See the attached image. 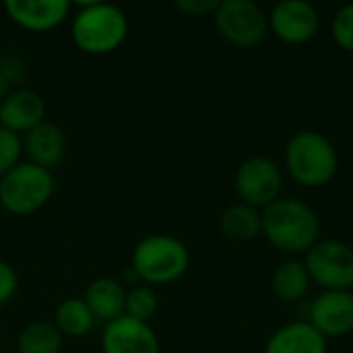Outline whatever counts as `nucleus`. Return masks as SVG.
Listing matches in <instances>:
<instances>
[{
  "label": "nucleus",
  "mask_w": 353,
  "mask_h": 353,
  "mask_svg": "<svg viewBox=\"0 0 353 353\" xmlns=\"http://www.w3.org/2000/svg\"><path fill=\"white\" fill-rule=\"evenodd\" d=\"M19 290V275L6 261L0 259V306L10 302Z\"/></svg>",
  "instance_id": "24"
},
{
  "label": "nucleus",
  "mask_w": 353,
  "mask_h": 353,
  "mask_svg": "<svg viewBox=\"0 0 353 353\" xmlns=\"http://www.w3.org/2000/svg\"><path fill=\"white\" fill-rule=\"evenodd\" d=\"M83 300L89 306L91 314L95 316V321H101L108 325L124 316L126 290L114 277H97L87 285Z\"/></svg>",
  "instance_id": "16"
},
{
  "label": "nucleus",
  "mask_w": 353,
  "mask_h": 353,
  "mask_svg": "<svg viewBox=\"0 0 353 353\" xmlns=\"http://www.w3.org/2000/svg\"><path fill=\"white\" fill-rule=\"evenodd\" d=\"M54 194V176L31 161L17 163L0 178V207L10 215H33Z\"/></svg>",
  "instance_id": "5"
},
{
  "label": "nucleus",
  "mask_w": 353,
  "mask_h": 353,
  "mask_svg": "<svg viewBox=\"0 0 353 353\" xmlns=\"http://www.w3.org/2000/svg\"><path fill=\"white\" fill-rule=\"evenodd\" d=\"M325 339L353 333V292H323L312 300L310 321Z\"/></svg>",
  "instance_id": "10"
},
{
  "label": "nucleus",
  "mask_w": 353,
  "mask_h": 353,
  "mask_svg": "<svg viewBox=\"0 0 353 353\" xmlns=\"http://www.w3.org/2000/svg\"><path fill=\"white\" fill-rule=\"evenodd\" d=\"M321 234V219L316 211L292 196H279L263 209V236L281 252H308Z\"/></svg>",
  "instance_id": "2"
},
{
  "label": "nucleus",
  "mask_w": 353,
  "mask_h": 353,
  "mask_svg": "<svg viewBox=\"0 0 353 353\" xmlns=\"http://www.w3.org/2000/svg\"><path fill=\"white\" fill-rule=\"evenodd\" d=\"M8 85H10V77L8 74H4L2 70H0V103L6 99V95L10 93L8 91Z\"/></svg>",
  "instance_id": "26"
},
{
  "label": "nucleus",
  "mask_w": 353,
  "mask_h": 353,
  "mask_svg": "<svg viewBox=\"0 0 353 353\" xmlns=\"http://www.w3.org/2000/svg\"><path fill=\"white\" fill-rule=\"evenodd\" d=\"M213 19L219 35L236 48H254L269 33V17L252 0H223Z\"/></svg>",
  "instance_id": "6"
},
{
  "label": "nucleus",
  "mask_w": 353,
  "mask_h": 353,
  "mask_svg": "<svg viewBox=\"0 0 353 353\" xmlns=\"http://www.w3.org/2000/svg\"><path fill=\"white\" fill-rule=\"evenodd\" d=\"M95 323L97 321L83 298H66L54 312V325L62 337H83L91 333Z\"/></svg>",
  "instance_id": "19"
},
{
  "label": "nucleus",
  "mask_w": 353,
  "mask_h": 353,
  "mask_svg": "<svg viewBox=\"0 0 353 353\" xmlns=\"http://www.w3.org/2000/svg\"><path fill=\"white\" fill-rule=\"evenodd\" d=\"M265 353H329V347L327 339L308 321H294L269 337Z\"/></svg>",
  "instance_id": "15"
},
{
  "label": "nucleus",
  "mask_w": 353,
  "mask_h": 353,
  "mask_svg": "<svg viewBox=\"0 0 353 353\" xmlns=\"http://www.w3.org/2000/svg\"><path fill=\"white\" fill-rule=\"evenodd\" d=\"M310 283L312 279L308 275V269L304 261H298V259L283 261L271 275V290L275 298L285 304L300 302L308 294Z\"/></svg>",
  "instance_id": "17"
},
{
  "label": "nucleus",
  "mask_w": 353,
  "mask_h": 353,
  "mask_svg": "<svg viewBox=\"0 0 353 353\" xmlns=\"http://www.w3.org/2000/svg\"><path fill=\"white\" fill-rule=\"evenodd\" d=\"M174 6L188 17H207L215 14L219 0H176Z\"/></svg>",
  "instance_id": "25"
},
{
  "label": "nucleus",
  "mask_w": 353,
  "mask_h": 353,
  "mask_svg": "<svg viewBox=\"0 0 353 353\" xmlns=\"http://www.w3.org/2000/svg\"><path fill=\"white\" fill-rule=\"evenodd\" d=\"M72 6H77V12L70 21V35L83 54L105 56L124 43L128 17L120 6L101 0L72 2Z\"/></svg>",
  "instance_id": "1"
},
{
  "label": "nucleus",
  "mask_w": 353,
  "mask_h": 353,
  "mask_svg": "<svg viewBox=\"0 0 353 353\" xmlns=\"http://www.w3.org/2000/svg\"><path fill=\"white\" fill-rule=\"evenodd\" d=\"M72 10L68 0H6L4 12L25 31H52L66 21Z\"/></svg>",
  "instance_id": "11"
},
{
  "label": "nucleus",
  "mask_w": 353,
  "mask_h": 353,
  "mask_svg": "<svg viewBox=\"0 0 353 353\" xmlns=\"http://www.w3.org/2000/svg\"><path fill=\"white\" fill-rule=\"evenodd\" d=\"M190 267L186 244L170 234H151L143 238L130 256V269L145 285H168L178 281Z\"/></svg>",
  "instance_id": "4"
},
{
  "label": "nucleus",
  "mask_w": 353,
  "mask_h": 353,
  "mask_svg": "<svg viewBox=\"0 0 353 353\" xmlns=\"http://www.w3.org/2000/svg\"><path fill=\"white\" fill-rule=\"evenodd\" d=\"M285 168L304 188H323L339 172L335 145L316 130H300L285 145Z\"/></svg>",
  "instance_id": "3"
},
{
  "label": "nucleus",
  "mask_w": 353,
  "mask_h": 353,
  "mask_svg": "<svg viewBox=\"0 0 353 353\" xmlns=\"http://www.w3.org/2000/svg\"><path fill=\"white\" fill-rule=\"evenodd\" d=\"M23 157V139L17 132L0 126V178L8 174Z\"/></svg>",
  "instance_id": "22"
},
{
  "label": "nucleus",
  "mask_w": 353,
  "mask_h": 353,
  "mask_svg": "<svg viewBox=\"0 0 353 353\" xmlns=\"http://www.w3.org/2000/svg\"><path fill=\"white\" fill-rule=\"evenodd\" d=\"M219 230L225 238L236 242L254 240L263 234V211L244 203L230 205L219 215Z\"/></svg>",
  "instance_id": "18"
},
{
  "label": "nucleus",
  "mask_w": 353,
  "mask_h": 353,
  "mask_svg": "<svg viewBox=\"0 0 353 353\" xmlns=\"http://www.w3.org/2000/svg\"><path fill=\"white\" fill-rule=\"evenodd\" d=\"M234 188L240 196V203L263 211L281 196V168L271 157L252 155L238 165L234 176Z\"/></svg>",
  "instance_id": "8"
},
{
  "label": "nucleus",
  "mask_w": 353,
  "mask_h": 353,
  "mask_svg": "<svg viewBox=\"0 0 353 353\" xmlns=\"http://www.w3.org/2000/svg\"><path fill=\"white\" fill-rule=\"evenodd\" d=\"M312 283L325 292L353 290V248L339 240H319L304 261Z\"/></svg>",
  "instance_id": "7"
},
{
  "label": "nucleus",
  "mask_w": 353,
  "mask_h": 353,
  "mask_svg": "<svg viewBox=\"0 0 353 353\" xmlns=\"http://www.w3.org/2000/svg\"><path fill=\"white\" fill-rule=\"evenodd\" d=\"M64 337L54 323H29L17 337L19 353H60Z\"/></svg>",
  "instance_id": "20"
},
{
  "label": "nucleus",
  "mask_w": 353,
  "mask_h": 353,
  "mask_svg": "<svg viewBox=\"0 0 353 353\" xmlns=\"http://www.w3.org/2000/svg\"><path fill=\"white\" fill-rule=\"evenodd\" d=\"M103 353H159V339L149 323L120 316L101 333Z\"/></svg>",
  "instance_id": "12"
},
{
  "label": "nucleus",
  "mask_w": 353,
  "mask_h": 353,
  "mask_svg": "<svg viewBox=\"0 0 353 353\" xmlns=\"http://www.w3.org/2000/svg\"><path fill=\"white\" fill-rule=\"evenodd\" d=\"M46 99L33 89H14L0 103V126L10 132L27 134L41 122H46Z\"/></svg>",
  "instance_id": "13"
},
{
  "label": "nucleus",
  "mask_w": 353,
  "mask_h": 353,
  "mask_svg": "<svg viewBox=\"0 0 353 353\" xmlns=\"http://www.w3.org/2000/svg\"><path fill=\"white\" fill-rule=\"evenodd\" d=\"M157 294L153 288L141 283V285H132L130 290H126V302H124V314L134 319V321H143L149 323L155 312H157Z\"/></svg>",
  "instance_id": "21"
},
{
  "label": "nucleus",
  "mask_w": 353,
  "mask_h": 353,
  "mask_svg": "<svg viewBox=\"0 0 353 353\" xmlns=\"http://www.w3.org/2000/svg\"><path fill=\"white\" fill-rule=\"evenodd\" d=\"M267 17L269 29L275 33V37L290 46H300L314 39L321 29L319 10L306 0H281Z\"/></svg>",
  "instance_id": "9"
},
{
  "label": "nucleus",
  "mask_w": 353,
  "mask_h": 353,
  "mask_svg": "<svg viewBox=\"0 0 353 353\" xmlns=\"http://www.w3.org/2000/svg\"><path fill=\"white\" fill-rule=\"evenodd\" d=\"M23 153L31 163L52 172L62 163L66 155V134L56 122L46 120L25 134Z\"/></svg>",
  "instance_id": "14"
},
{
  "label": "nucleus",
  "mask_w": 353,
  "mask_h": 353,
  "mask_svg": "<svg viewBox=\"0 0 353 353\" xmlns=\"http://www.w3.org/2000/svg\"><path fill=\"white\" fill-rule=\"evenodd\" d=\"M331 35L335 43L353 54V2L341 6L331 21Z\"/></svg>",
  "instance_id": "23"
}]
</instances>
